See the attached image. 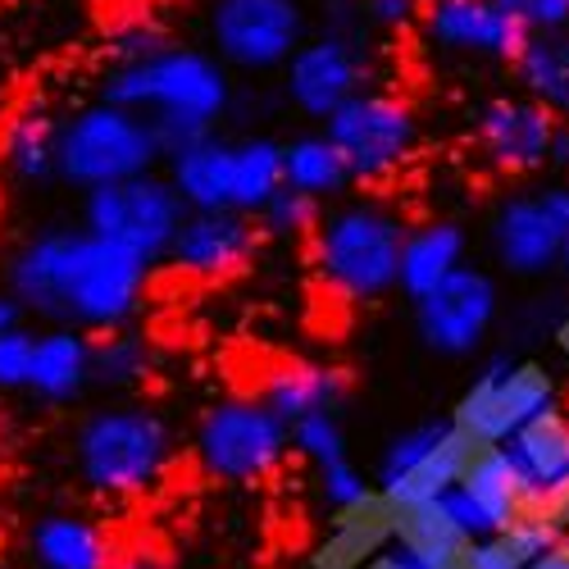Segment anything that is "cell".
<instances>
[{
    "label": "cell",
    "instance_id": "cell-36",
    "mask_svg": "<svg viewBox=\"0 0 569 569\" xmlns=\"http://www.w3.org/2000/svg\"><path fill=\"white\" fill-rule=\"evenodd\" d=\"M525 32H569V0H492Z\"/></svg>",
    "mask_w": 569,
    "mask_h": 569
},
{
    "label": "cell",
    "instance_id": "cell-16",
    "mask_svg": "<svg viewBox=\"0 0 569 569\" xmlns=\"http://www.w3.org/2000/svg\"><path fill=\"white\" fill-rule=\"evenodd\" d=\"M492 256L506 273L515 278H542L560 264V247H556V228H551V214L542 206L538 192H519V197H506L492 214Z\"/></svg>",
    "mask_w": 569,
    "mask_h": 569
},
{
    "label": "cell",
    "instance_id": "cell-17",
    "mask_svg": "<svg viewBox=\"0 0 569 569\" xmlns=\"http://www.w3.org/2000/svg\"><path fill=\"white\" fill-rule=\"evenodd\" d=\"M256 397L292 429V423L306 415H323V410L342 415L347 373L338 365H323V360H282L260 378Z\"/></svg>",
    "mask_w": 569,
    "mask_h": 569
},
{
    "label": "cell",
    "instance_id": "cell-45",
    "mask_svg": "<svg viewBox=\"0 0 569 569\" xmlns=\"http://www.w3.org/2000/svg\"><path fill=\"white\" fill-rule=\"evenodd\" d=\"M565 542H569V533H565Z\"/></svg>",
    "mask_w": 569,
    "mask_h": 569
},
{
    "label": "cell",
    "instance_id": "cell-24",
    "mask_svg": "<svg viewBox=\"0 0 569 569\" xmlns=\"http://www.w3.org/2000/svg\"><path fill=\"white\" fill-rule=\"evenodd\" d=\"M388 542H392V506L373 492L365 506L333 519V533L315 547L310 569H365L369 556H378Z\"/></svg>",
    "mask_w": 569,
    "mask_h": 569
},
{
    "label": "cell",
    "instance_id": "cell-4",
    "mask_svg": "<svg viewBox=\"0 0 569 569\" xmlns=\"http://www.w3.org/2000/svg\"><path fill=\"white\" fill-rule=\"evenodd\" d=\"M73 465L97 497H151L173 469V429L160 410L137 401L91 410L73 433Z\"/></svg>",
    "mask_w": 569,
    "mask_h": 569
},
{
    "label": "cell",
    "instance_id": "cell-1",
    "mask_svg": "<svg viewBox=\"0 0 569 569\" xmlns=\"http://www.w3.org/2000/svg\"><path fill=\"white\" fill-rule=\"evenodd\" d=\"M151 269L87 228H41L10 256L6 292L23 315L82 333H119L147 301Z\"/></svg>",
    "mask_w": 569,
    "mask_h": 569
},
{
    "label": "cell",
    "instance_id": "cell-14",
    "mask_svg": "<svg viewBox=\"0 0 569 569\" xmlns=\"http://www.w3.org/2000/svg\"><path fill=\"white\" fill-rule=\"evenodd\" d=\"M251 256H256V219L237 210H187L169 247V264L197 282L232 278Z\"/></svg>",
    "mask_w": 569,
    "mask_h": 569
},
{
    "label": "cell",
    "instance_id": "cell-18",
    "mask_svg": "<svg viewBox=\"0 0 569 569\" xmlns=\"http://www.w3.org/2000/svg\"><path fill=\"white\" fill-rule=\"evenodd\" d=\"M87 388H91V338L82 328L51 323L46 333H37L28 392L46 406H73Z\"/></svg>",
    "mask_w": 569,
    "mask_h": 569
},
{
    "label": "cell",
    "instance_id": "cell-44",
    "mask_svg": "<svg viewBox=\"0 0 569 569\" xmlns=\"http://www.w3.org/2000/svg\"><path fill=\"white\" fill-rule=\"evenodd\" d=\"M529 569H569V542H560V547H551L542 560H533Z\"/></svg>",
    "mask_w": 569,
    "mask_h": 569
},
{
    "label": "cell",
    "instance_id": "cell-34",
    "mask_svg": "<svg viewBox=\"0 0 569 569\" xmlns=\"http://www.w3.org/2000/svg\"><path fill=\"white\" fill-rule=\"evenodd\" d=\"M315 488H319V501L333 515H347V510H356V506H365L373 497V483L365 479V469L351 456L338 460V465L315 469Z\"/></svg>",
    "mask_w": 569,
    "mask_h": 569
},
{
    "label": "cell",
    "instance_id": "cell-8",
    "mask_svg": "<svg viewBox=\"0 0 569 569\" xmlns=\"http://www.w3.org/2000/svg\"><path fill=\"white\" fill-rule=\"evenodd\" d=\"M551 410H560V392H556V378L542 365L492 356L473 373V383L460 392L451 423L473 447H501L510 433H519L525 423Z\"/></svg>",
    "mask_w": 569,
    "mask_h": 569
},
{
    "label": "cell",
    "instance_id": "cell-15",
    "mask_svg": "<svg viewBox=\"0 0 569 569\" xmlns=\"http://www.w3.org/2000/svg\"><path fill=\"white\" fill-rule=\"evenodd\" d=\"M556 114L533 106L529 97H492L479 110V151L501 173H538L547 169V151L556 137Z\"/></svg>",
    "mask_w": 569,
    "mask_h": 569
},
{
    "label": "cell",
    "instance_id": "cell-33",
    "mask_svg": "<svg viewBox=\"0 0 569 569\" xmlns=\"http://www.w3.org/2000/svg\"><path fill=\"white\" fill-rule=\"evenodd\" d=\"M319 214H323V206H319V201H310V197L292 192V187H282V192H278V197L256 214V223H260V232L278 237V242H301V237H310V232H315Z\"/></svg>",
    "mask_w": 569,
    "mask_h": 569
},
{
    "label": "cell",
    "instance_id": "cell-29",
    "mask_svg": "<svg viewBox=\"0 0 569 569\" xmlns=\"http://www.w3.org/2000/svg\"><path fill=\"white\" fill-rule=\"evenodd\" d=\"M156 369V356L151 347L141 342L137 333L119 328V333H106L91 342V383H101L110 392H128V388H141Z\"/></svg>",
    "mask_w": 569,
    "mask_h": 569
},
{
    "label": "cell",
    "instance_id": "cell-32",
    "mask_svg": "<svg viewBox=\"0 0 569 569\" xmlns=\"http://www.w3.org/2000/svg\"><path fill=\"white\" fill-rule=\"evenodd\" d=\"M292 451H297L301 460H310L315 469L347 460V456H351V442H347V423H342V415L323 410V415H306V419H297V423H292Z\"/></svg>",
    "mask_w": 569,
    "mask_h": 569
},
{
    "label": "cell",
    "instance_id": "cell-41",
    "mask_svg": "<svg viewBox=\"0 0 569 569\" xmlns=\"http://www.w3.org/2000/svg\"><path fill=\"white\" fill-rule=\"evenodd\" d=\"M547 169H560V173H569V123H556L551 151H547Z\"/></svg>",
    "mask_w": 569,
    "mask_h": 569
},
{
    "label": "cell",
    "instance_id": "cell-27",
    "mask_svg": "<svg viewBox=\"0 0 569 569\" xmlns=\"http://www.w3.org/2000/svg\"><path fill=\"white\" fill-rule=\"evenodd\" d=\"M282 187H288V178H282V141L278 137H242L232 141V197H228V210L256 219Z\"/></svg>",
    "mask_w": 569,
    "mask_h": 569
},
{
    "label": "cell",
    "instance_id": "cell-7",
    "mask_svg": "<svg viewBox=\"0 0 569 569\" xmlns=\"http://www.w3.org/2000/svg\"><path fill=\"white\" fill-rule=\"evenodd\" d=\"M292 429L260 397H223L197 423V460L219 483H260L282 469Z\"/></svg>",
    "mask_w": 569,
    "mask_h": 569
},
{
    "label": "cell",
    "instance_id": "cell-23",
    "mask_svg": "<svg viewBox=\"0 0 569 569\" xmlns=\"http://www.w3.org/2000/svg\"><path fill=\"white\" fill-rule=\"evenodd\" d=\"M169 187L182 197L187 210H228L232 197V141L210 132L187 147H173L169 156Z\"/></svg>",
    "mask_w": 569,
    "mask_h": 569
},
{
    "label": "cell",
    "instance_id": "cell-30",
    "mask_svg": "<svg viewBox=\"0 0 569 569\" xmlns=\"http://www.w3.org/2000/svg\"><path fill=\"white\" fill-rule=\"evenodd\" d=\"M456 433V423L451 419H423V423H410L406 433H397L388 447H383V456H378V488L373 492H383V488H392L397 479H406V473L419 465V460H429L447 438Z\"/></svg>",
    "mask_w": 569,
    "mask_h": 569
},
{
    "label": "cell",
    "instance_id": "cell-11",
    "mask_svg": "<svg viewBox=\"0 0 569 569\" xmlns=\"http://www.w3.org/2000/svg\"><path fill=\"white\" fill-rule=\"evenodd\" d=\"M369 37H347V32H319L297 46V56L282 64V97L301 119L323 123L338 114L351 97L369 91Z\"/></svg>",
    "mask_w": 569,
    "mask_h": 569
},
{
    "label": "cell",
    "instance_id": "cell-38",
    "mask_svg": "<svg viewBox=\"0 0 569 569\" xmlns=\"http://www.w3.org/2000/svg\"><path fill=\"white\" fill-rule=\"evenodd\" d=\"M460 569H529V565L519 560V551L506 542V533H497V538L469 542L460 556Z\"/></svg>",
    "mask_w": 569,
    "mask_h": 569
},
{
    "label": "cell",
    "instance_id": "cell-2",
    "mask_svg": "<svg viewBox=\"0 0 569 569\" xmlns=\"http://www.w3.org/2000/svg\"><path fill=\"white\" fill-rule=\"evenodd\" d=\"M101 101L141 114L160 132L164 151H173L219 132V119L232 110V82L214 51L173 41L141 64H110Z\"/></svg>",
    "mask_w": 569,
    "mask_h": 569
},
{
    "label": "cell",
    "instance_id": "cell-3",
    "mask_svg": "<svg viewBox=\"0 0 569 569\" xmlns=\"http://www.w3.org/2000/svg\"><path fill=\"white\" fill-rule=\"evenodd\" d=\"M410 223L388 201H338L323 206L310 232V264L319 282L347 306H369L397 292V269Z\"/></svg>",
    "mask_w": 569,
    "mask_h": 569
},
{
    "label": "cell",
    "instance_id": "cell-12",
    "mask_svg": "<svg viewBox=\"0 0 569 569\" xmlns=\"http://www.w3.org/2000/svg\"><path fill=\"white\" fill-rule=\"evenodd\" d=\"M501 315L497 278L479 264H460L442 288L415 301V333L442 360H469L492 333Z\"/></svg>",
    "mask_w": 569,
    "mask_h": 569
},
{
    "label": "cell",
    "instance_id": "cell-35",
    "mask_svg": "<svg viewBox=\"0 0 569 569\" xmlns=\"http://www.w3.org/2000/svg\"><path fill=\"white\" fill-rule=\"evenodd\" d=\"M32 347H37V333L23 323L10 328V333H0V392H28Z\"/></svg>",
    "mask_w": 569,
    "mask_h": 569
},
{
    "label": "cell",
    "instance_id": "cell-19",
    "mask_svg": "<svg viewBox=\"0 0 569 569\" xmlns=\"http://www.w3.org/2000/svg\"><path fill=\"white\" fill-rule=\"evenodd\" d=\"M469 232L456 219H433V223H419L406 232V247H401V269H397V292L415 306L419 297H429L433 288L469 264Z\"/></svg>",
    "mask_w": 569,
    "mask_h": 569
},
{
    "label": "cell",
    "instance_id": "cell-31",
    "mask_svg": "<svg viewBox=\"0 0 569 569\" xmlns=\"http://www.w3.org/2000/svg\"><path fill=\"white\" fill-rule=\"evenodd\" d=\"M164 46H173V37L151 10H128L106 28V56L114 64H141V60L160 56Z\"/></svg>",
    "mask_w": 569,
    "mask_h": 569
},
{
    "label": "cell",
    "instance_id": "cell-10",
    "mask_svg": "<svg viewBox=\"0 0 569 569\" xmlns=\"http://www.w3.org/2000/svg\"><path fill=\"white\" fill-rule=\"evenodd\" d=\"M206 32L214 60L242 73L282 69L310 37L301 0H210Z\"/></svg>",
    "mask_w": 569,
    "mask_h": 569
},
{
    "label": "cell",
    "instance_id": "cell-42",
    "mask_svg": "<svg viewBox=\"0 0 569 569\" xmlns=\"http://www.w3.org/2000/svg\"><path fill=\"white\" fill-rule=\"evenodd\" d=\"M110 569H169V565L160 556H151V551H128V556H114Z\"/></svg>",
    "mask_w": 569,
    "mask_h": 569
},
{
    "label": "cell",
    "instance_id": "cell-6",
    "mask_svg": "<svg viewBox=\"0 0 569 569\" xmlns=\"http://www.w3.org/2000/svg\"><path fill=\"white\" fill-rule=\"evenodd\" d=\"M187 219L182 197L160 173H141L128 182H110L82 197V228L101 242L128 251L141 264H164L169 247Z\"/></svg>",
    "mask_w": 569,
    "mask_h": 569
},
{
    "label": "cell",
    "instance_id": "cell-22",
    "mask_svg": "<svg viewBox=\"0 0 569 569\" xmlns=\"http://www.w3.org/2000/svg\"><path fill=\"white\" fill-rule=\"evenodd\" d=\"M28 551L37 569H110L114 565L110 533L97 519L73 515V510L41 515L28 533Z\"/></svg>",
    "mask_w": 569,
    "mask_h": 569
},
{
    "label": "cell",
    "instance_id": "cell-5",
    "mask_svg": "<svg viewBox=\"0 0 569 569\" xmlns=\"http://www.w3.org/2000/svg\"><path fill=\"white\" fill-rule=\"evenodd\" d=\"M164 156L169 151L160 132L141 114L110 101H91L60 123V182L78 187L82 197L110 182L156 173Z\"/></svg>",
    "mask_w": 569,
    "mask_h": 569
},
{
    "label": "cell",
    "instance_id": "cell-9",
    "mask_svg": "<svg viewBox=\"0 0 569 569\" xmlns=\"http://www.w3.org/2000/svg\"><path fill=\"white\" fill-rule=\"evenodd\" d=\"M323 137L347 160L351 182H388L419 151V114L397 91L369 87L323 119Z\"/></svg>",
    "mask_w": 569,
    "mask_h": 569
},
{
    "label": "cell",
    "instance_id": "cell-37",
    "mask_svg": "<svg viewBox=\"0 0 569 569\" xmlns=\"http://www.w3.org/2000/svg\"><path fill=\"white\" fill-rule=\"evenodd\" d=\"M419 10H423V0H360L365 23L378 32H401L419 23Z\"/></svg>",
    "mask_w": 569,
    "mask_h": 569
},
{
    "label": "cell",
    "instance_id": "cell-26",
    "mask_svg": "<svg viewBox=\"0 0 569 569\" xmlns=\"http://www.w3.org/2000/svg\"><path fill=\"white\" fill-rule=\"evenodd\" d=\"M519 91L547 114H569V32H529L525 51L515 56Z\"/></svg>",
    "mask_w": 569,
    "mask_h": 569
},
{
    "label": "cell",
    "instance_id": "cell-25",
    "mask_svg": "<svg viewBox=\"0 0 569 569\" xmlns=\"http://www.w3.org/2000/svg\"><path fill=\"white\" fill-rule=\"evenodd\" d=\"M282 178H288L292 192L328 206V201H342L347 187H351V169L338 156V147L319 132H297L282 141Z\"/></svg>",
    "mask_w": 569,
    "mask_h": 569
},
{
    "label": "cell",
    "instance_id": "cell-21",
    "mask_svg": "<svg viewBox=\"0 0 569 569\" xmlns=\"http://www.w3.org/2000/svg\"><path fill=\"white\" fill-rule=\"evenodd\" d=\"M60 114L41 97L28 101L0 137V164L23 187H46L60 178Z\"/></svg>",
    "mask_w": 569,
    "mask_h": 569
},
{
    "label": "cell",
    "instance_id": "cell-43",
    "mask_svg": "<svg viewBox=\"0 0 569 569\" xmlns=\"http://www.w3.org/2000/svg\"><path fill=\"white\" fill-rule=\"evenodd\" d=\"M23 323V306L10 297V292H0V333H10V328Z\"/></svg>",
    "mask_w": 569,
    "mask_h": 569
},
{
    "label": "cell",
    "instance_id": "cell-13",
    "mask_svg": "<svg viewBox=\"0 0 569 569\" xmlns=\"http://www.w3.org/2000/svg\"><path fill=\"white\" fill-rule=\"evenodd\" d=\"M419 32L438 56L479 64H515L529 41V32L492 0H423Z\"/></svg>",
    "mask_w": 569,
    "mask_h": 569
},
{
    "label": "cell",
    "instance_id": "cell-28",
    "mask_svg": "<svg viewBox=\"0 0 569 569\" xmlns=\"http://www.w3.org/2000/svg\"><path fill=\"white\" fill-rule=\"evenodd\" d=\"M460 488L479 501L501 529H510L519 515H533V497L519 483V473L501 447H473V456L460 473Z\"/></svg>",
    "mask_w": 569,
    "mask_h": 569
},
{
    "label": "cell",
    "instance_id": "cell-20",
    "mask_svg": "<svg viewBox=\"0 0 569 569\" xmlns=\"http://www.w3.org/2000/svg\"><path fill=\"white\" fill-rule=\"evenodd\" d=\"M501 451L510 456L519 483L529 488L533 510H538L542 497H551L556 488L569 483V415L551 410V415L525 423V429L501 442Z\"/></svg>",
    "mask_w": 569,
    "mask_h": 569
},
{
    "label": "cell",
    "instance_id": "cell-40",
    "mask_svg": "<svg viewBox=\"0 0 569 569\" xmlns=\"http://www.w3.org/2000/svg\"><path fill=\"white\" fill-rule=\"evenodd\" d=\"M365 569H423V565H419L401 542H388L378 556H369V565H365Z\"/></svg>",
    "mask_w": 569,
    "mask_h": 569
},
{
    "label": "cell",
    "instance_id": "cell-39",
    "mask_svg": "<svg viewBox=\"0 0 569 569\" xmlns=\"http://www.w3.org/2000/svg\"><path fill=\"white\" fill-rule=\"evenodd\" d=\"M538 197H542V206H547V214H551V228H556V247H560V264H556V269L569 273V178L542 187Z\"/></svg>",
    "mask_w": 569,
    "mask_h": 569
}]
</instances>
